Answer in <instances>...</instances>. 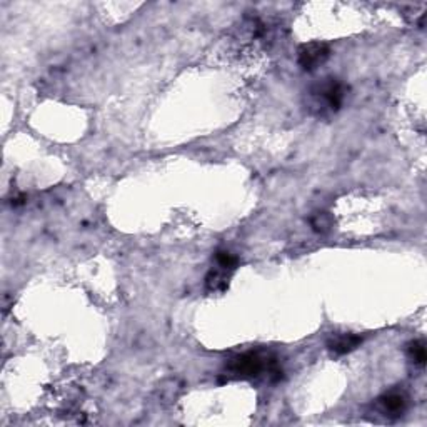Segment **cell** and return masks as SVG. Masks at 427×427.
Returning <instances> with one entry per match:
<instances>
[{
	"label": "cell",
	"mask_w": 427,
	"mask_h": 427,
	"mask_svg": "<svg viewBox=\"0 0 427 427\" xmlns=\"http://www.w3.org/2000/svg\"><path fill=\"white\" fill-rule=\"evenodd\" d=\"M345 89L334 77L320 80L307 92V109L317 117H329L343 107Z\"/></svg>",
	"instance_id": "cell-1"
},
{
	"label": "cell",
	"mask_w": 427,
	"mask_h": 427,
	"mask_svg": "<svg viewBox=\"0 0 427 427\" xmlns=\"http://www.w3.org/2000/svg\"><path fill=\"white\" fill-rule=\"evenodd\" d=\"M269 371L272 374H278L279 371L275 369L274 361H267L266 357L260 356L259 352H246L241 354V356L234 357L230 359L226 365V372L233 377H246V379H251V377H257L260 372Z\"/></svg>",
	"instance_id": "cell-2"
},
{
	"label": "cell",
	"mask_w": 427,
	"mask_h": 427,
	"mask_svg": "<svg viewBox=\"0 0 427 427\" xmlns=\"http://www.w3.org/2000/svg\"><path fill=\"white\" fill-rule=\"evenodd\" d=\"M331 55V48L324 42L304 44L298 51V62L304 71H316Z\"/></svg>",
	"instance_id": "cell-3"
},
{
	"label": "cell",
	"mask_w": 427,
	"mask_h": 427,
	"mask_svg": "<svg viewBox=\"0 0 427 427\" xmlns=\"http://www.w3.org/2000/svg\"><path fill=\"white\" fill-rule=\"evenodd\" d=\"M406 408H408V397H406L404 392H399V390L384 394L379 399L381 412L388 417L402 416Z\"/></svg>",
	"instance_id": "cell-4"
},
{
	"label": "cell",
	"mask_w": 427,
	"mask_h": 427,
	"mask_svg": "<svg viewBox=\"0 0 427 427\" xmlns=\"http://www.w3.org/2000/svg\"><path fill=\"white\" fill-rule=\"evenodd\" d=\"M363 344V337L352 334V332H343V334H334L329 339L327 347L334 356H344V354L352 352Z\"/></svg>",
	"instance_id": "cell-5"
},
{
	"label": "cell",
	"mask_w": 427,
	"mask_h": 427,
	"mask_svg": "<svg viewBox=\"0 0 427 427\" xmlns=\"http://www.w3.org/2000/svg\"><path fill=\"white\" fill-rule=\"evenodd\" d=\"M311 227L312 230L317 234H327L331 233L332 227H334V219L329 212H316L311 217Z\"/></svg>",
	"instance_id": "cell-6"
},
{
	"label": "cell",
	"mask_w": 427,
	"mask_h": 427,
	"mask_svg": "<svg viewBox=\"0 0 427 427\" xmlns=\"http://www.w3.org/2000/svg\"><path fill=\"white\" fill-rule=\"evenodd\" d=\"M227 278H229V271L226 269H215L210 271L209 275H207V287L210 291H226L227 289Z\"/></svg>",
	"instance_id": "cell-7"
},
{
	"label": "cell",
	"mask_w": 427,
	"mask_h": 427,
	"mask_svg": "<svg viewBox=\"0 0 427 427\" xmlns=\"http://www.w3.org/2000/svg\"><path fill=\"white\" fill-rule=\"evenodd\" d=\"M408 354L414 364L419 365V367H424L427 354H426V344L422 340H412L408 345Z\"/></svg>",
	"instance_id": "cell-8"
},
{
	"label": "cell",
	"mask_w": 427,
	"mask_h": 427,
	"mask_svg": "<svg viewBox=\"0 0 427 427\" xmlns=\"http://www.w3.org/2000/svg\"><path fill=\"white\" fill-rule=\"evenodd\" d=\"M215 262H217V267H221V269H226L229 272H233L235 267H237V257L227 251L215 252Z\"/></svg>",
	"instance_id": "cell-9"
}]
</instances>
